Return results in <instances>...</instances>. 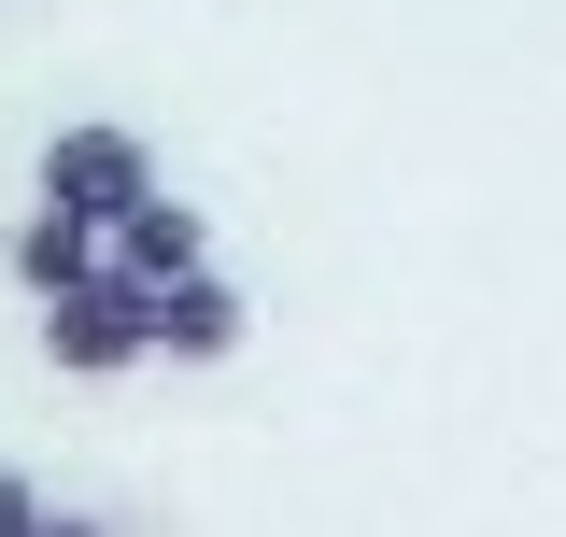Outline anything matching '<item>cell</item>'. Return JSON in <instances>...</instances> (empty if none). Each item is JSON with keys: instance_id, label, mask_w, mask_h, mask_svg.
Wrapping results in <instances>:
<instances>
[{"instance_id": "cell-7", "label": "cell", "mask_w": 566, "mask_h": 537, "mask_svg": "<svg viewBox=\"0 0 566 537\" xmlns=\"http://www.w3.org/2000/svg\"><path fill=\"white\" fill-rule=\"evenodd\" d=\"M29 537H114V524H71V509H43V524H29Z\"/></svg>"}, {"instance_id": "cell-6", "label": "cell", "mask_w": 566, "mask_h": 537, "mask_svg": "<svg viewBox=\"0 0 566 537\" xmlns=\"http://www.w3.org/2000/svg\"><path fill=\"white\" fill-rule=\"evenodd\" d=\"M29 524H43V481H29V467H0V537H29Z\"/></svg>"}, {"instance_id": "cell-2", "label": "cell", "mask_w": 566, "mask_h": 537, "mask_svg": "<svg viewBox=\"0 0 566 537\" xmlns=\"http://www.w3.org/2000/svg\"><path fill=\"white\" fill-rule=\"evenodd\" d=\"M156 185V156H142V128H57L43 141V199H71L85 227H114V212Z\"/></svg>"}, {"instance_id": "cell-1", "label": "cell", "mask_w": 566, "mask_h": 537, "mask_svg": "<svg viewBox=\"0 0 566 537\" xmlns=\"http://www.w3.org/2000/svg\"><path fill=\"white\" fill-rule=\"evenodd\" d=\"M43 354H57L71 382H114V368H142V354H156V283H128V268L99 255L85 283H57V297H43Z\"/></svg>"}, {"instance_id": "cell-4", "label": "cell", "mask_w": 566, "mask_h": 537, "mask_svg": "<svg viewBox=\"0 0 566 537\" xmlns=\"http://www.w3.org/2000/svg\"><path fill=\"white\" fill-rule=\"evenodd\" d=\"M156 354H185V368H212V354H241V297H227L212 268H185V283H156Z\"/></svg>"}, {"instance_id": "cell-5", "label": "cell", "mask_w": 566, "mask_h": 537, "mask_svg": "<svg viewBox=\"0 0 566 537\" xmlns=\"http://www.w3.org/2000/svg\"><path fill=\"white\" fill-rule=\"evenodd\" d=\"M85 268H99V227H85L71 199L14 212V283H29V297H57V283H85Z\"/></svg>"}, {"instance_id": "cell-3", "label": "cell", "mask_w": 566, "mask_h": 537, "mask_svg": "<svg viewBox=\"0 0 566 537\" xmlns=\"http://www.w3.org/2000/svg\"><path fill=\"white\" fill-rule=\"evenodd\" d=\"M99 255L128 268V283H185L199 268V199H170V185H142L114 227H99Z\"/></svg>"}]
</instances>
